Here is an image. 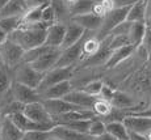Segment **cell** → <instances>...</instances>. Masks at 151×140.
<instances>
[{"instance_id": "42", "label": "cell", "mask_w": 151, "mask_h": 140, "mask_svg": "<svg viewBox=\"0 0 151 140\" xmlns=\"http://www.w3.org/2000/svg\"><path fill=\"white\" fill-rule=\"evenodd\" d=\"M49 140H60V139H55V138H50Z\"/></svg>"}, {"instance_id": "38", "label": "cell", "mask_w": 151, "mask_h": 140, "mask_svg": "<svg viewBox=\"0 0 151 140\" xmlns=\"http://www.w3.org/2000/svg\"><path fill=\"white\" fill-rule=\"evenodd\" d=\"M7 37H8V36L4 33V31L1 30V28H0V43H3V42H4V41L7 39Z\"/></svg>"}, {"instance_id": "12", "label": "cell", "mask_w": 151, "mask_h": 140, "mask_svg": "<svg viewBox=\"0 0 151 140\" xmlns=\"http://www.w3.org/2000/svg\"><path fill=\"white\" fill-rule=\"evenodd\" d=\"M134 50H135L134 45H127V46H121V47L113 49L109 58L106 59L105 64H104V69H113L116 66H118L124 60H126L134 52Z\"/></svg>"}, {"instance_id": "8", "label": "cell", "mask_w": 151, "mask_h": 140, "mask_svg": "<svg viewBox=\"0 0 151 140\" xmlns=\"http://www.w3.org/2000/svg\"><path fill=\"white\" fill-rule=\"evenodd\" d=\"M60 47H49L41 56H38L34 62L29 63L34 69H37L38 72L45 74L46 71L54 68L55 64H57L58 59L60 56Z\"/></svg>"}, {"instance_id": "3", "label": "cell", "mask_w": 151, "mask_h": 140, "mask_svg": "<svg viewBox=\"0 0 151 140\" xmlns=\"http://www.w3.org/2000/svg\"><path fill=\"white\" fill-rule=\"evenodd\" d=\"M75 74V67H54L43 74V77L40 83L37 92L41 93L54 84L62 83L66 80H72Z\"/></svg>"}, {"instance_id": "31", "label": "cell", "mask_w": 151, "mask_h": 140, "mask_svg": "<svg viewBox=\"0 0 151 140\" xmlns=\"http://www.w3.org/2000/svg\"><path fill=\"white\" fill-rule=\"evenodd\" d=\"M51 138L50 130L49 131H27L24 132L21 140H49Z\"/></svg>"}, {"instance_id": "14", "label": "cell", "mask_w": 151, "mask_h": 140, "mask_svg": "<svg viewBox=\"0 0 151 140\" xmlns=\"http://www.w3.org/2000/svg\"><path fill=\"white\" fill-rule=\"evenodd\" d=\"M70 20L74 21L75 24L80 25L84 30H89V31H97L99 28L101 26V22H103V17L97 16L93 12L76 14V16H72Z\"/></svg>"}, {"instance_id": "32", "label": "cell", "mask_w": 151, "mask_h": 140, "mask_svg": "<svg viewBox=\"0 0 151 140\" xmlns=\"http://www.w3.org/2000/svg\"><path fill=\"white\" fill-rule=\"evenodd\" d=\"M41 21L45 22L46 25H51L54 22H57V19H55V13L54 9L51 8V5H46V7L42 8V13H41Z\"/></svg>"}, {"instance_id": "23", "label": "cell", "mask_w": 151, "mask_h": 140, "mask_svg": "<svg viewBox=\"0 0 151 140\" xmlns=\"http://www.w3.org/2000/svg\"><path fill=\"white\" fill-rule=\"evenodd\" d=\"M147 0H139L138 3L130 5L126 14V20L132 22H143L145 19V9H146Z\"/></svg>"}, {"instance_id": "29", "label": "cell", "mask_w": 151, "mask_h": 140, "mask_svg": "<svg viewBox=\"0 0 151 140\" xmlns=\"http://www.w3.org/2000/svg\"><path fill=\"white\" fill-rule=\"evenodd\" d=\"M91 119L71 121V122H66V123H63V124H59V126H65V127L70 128V130H74V131H78V132L87 134V132H88V127H89V122H91Z\"/></svg>"}, {"instance_id": "18", "label": "cell", "mask_w": 151, "mask_h": 140, "mask_svg": "<svg viewBox=\"0 0 151 140\" xmlns=\"http://www.w3.org/2000/svg\"><path fill=\"white\" fill-rule=\"evenodd\" d=\"M22 135H24V132L11 121L9 116H3L0 140H21Z\"/></svg>"}, {"instance_id": "17", "label": "cell", "mask_w": 151, "mask_h": 140, "mask_svg": "<svg viewBox=\"0 0 151 140\" xmlns=\"http://www.w3.org/2000/svg\"><path fill=\"white\" fill-rule=\"evenodd\" d=\"M84 31L86 30H84L80 25L75 24L74 21L68 20V21L66 22V33H65V38H63L62 46H60V50L75 45V43L83 37Z\"/></svg>"}, {"instance_id": "6", "label": "cell", "mask_w": 151, "mask_h": 140, "mask_svg": "<svg viewBox=\"0 0 151 140\" xmlns=\"http://www.w3.org/2000/svg\"><path fill=\"white\" fill-rule=\"evenodd\" d=\"M22 114L27 116V118L30 119V121L37 122V123L46 124V126H50V127L55 126V123L53 122V119H51V115L46 111V109L43 107L41 101L24 105Z\"/></svg>"}, {"instance_id": "35", "label": "cell", "mask_w": 151, "mask_h": 140, "mask_svg": "<svg viewBox=\"0 0 151 140\" xmlns=\"http://www.w3.org/2000/svg\"><path fill=\"white\" fill-rule=\"evenodd\" d=\"M50 4V0H30L28 3V8L29 7H46V5Z\"/></svg>"}, {"instance_id": "36", "label": "cell", "mask_w": 151, "mask_h": 140, "mask_svg": "<svg viewBox=\"0 0 151 140\" xmlns=\"http://www.w3.org/2000/svg\"><path fill=\"white\" fill-rule=\"evenodd\" d=\"M127 140H147L143 134H138L134 131H129V139Z\"/></svg>"}, {"instance_id": "24", "label": "cell", "mask_w": 151, "mask_h": 140, "mask_svg": "<svg viewBox=\"0 0 151 140\" xmlns=\"http://www.w3.org/2000/svg\"><path fill=\"white\" fill-rule=\"evenodd\" d=\"M22 21V16H7V17H0V28L5 34H11L14 31Z\"/></svg>"}, {"instance_id": "39", "label": "cell", "mask_w": 151, "mask_h": 140, "mask_svg": "<svg viewBox=\"0 0 151 140\" xmlns=\"http://www.w3.org/2000/svg\"><path fill=\"white\" fill-rule=\"evenodd\" d=\"M7 3H8V0H0V11L4 8V5L7 4Z\"/></svg>"}, {"instance_id": "44", "label": "cell", "mask_w": 151, "mask_h": 140, "mask_svg": "<svg viewBox=\"0 0 151 140\" xmlns=\"http://www.w3.org/2000/svg\"><path fill=\"white\" fill-rule=\"evenodd\" d=\"M150 1H151V0H150Z\"/></svg>"}, {"instance_id": "43", "label": "cell", "mask_w": 151, "mask_h": 140, "mask_svg": "<svg viewBox=\"0 0 151 140\" xmlns=\"http://www.w3.org/2000/svg\"><path fill=\"white\" fill-rule=\"evenodd\" d=\"M25 1H27V4H28V3H29V1H30V0H25Z\"/></svg>"}, {"instance_id": "5", "label": "cell", "mask_w": 151, "mask_h": 140, "mask_svg": "<svg viewBox=\"0 0 151 140\" xmlns=\"http://www.w3.org/2000/svg\"><path fill=\"white\" fill-rule=\"evenodd\" d=\"M129 11V7H122V8H112L110 11H108L103 16V22L101 26L99 28V30L96 31L97 37L100 39H103L104 37H106L110 33L113 28L116 25H118L120 22H122L126 20V14Z\"/></svg>"}, {"instance_id": "4", "label": "cell", "mask_w": 151, "mask_h": 140, "mask_svg": "<svg viewBox=\"0 0 151 140\" xmlns=\"http://www.w3.org/2000/svg\"><path fill=\"white\" fill-rule=\"evenodd\" d=\"M24 49H21L17 43L11 39H5L0 43V63L4 64L7 68L13 69L17 64L21 63Z\"/></svg>"}, {"instance_id": "30", "label": "cell", "mask_w": 151, "mask_h": 140, "mask_svg": "<svg viewBox=\"0 0 151 140\" xmlns=\"http://www.w3.org/2000/svg\"><path fill=\"white\" fill-rule=\"evenodd\" d=\"M105 132V123L101 121L97 116H93L89 122V127H88V135L91 136H99L101 134Z\"/></svg>"}, {"instance_id": "2", "label": "cell", "mask_w": 151, "mask_h": 140, "mask_svg": "<svg viewBox=\"0 0 151 140\" xmlns=\"http://www.w3.org/2000/svg\"><path fill=\"white\" fill-rule=\"evenodd\" d=\"M43 77L42 72L34 69L29 63H20L12 69V80L37 89Z\"/></svg>"}, {"instance_id": "25", "label": "cell", "mask_w": 151, "mask_h": 140, "mask_svg": "<svg viewBox=\"0 0 151 140\" xmlns=\"http://www.w3.org/2000/svg\"><path fill=\"white\" fill-rule=\"evenodd\" d=\"M93 3H95V0H76L74 4L70 5V14H71V17L76 16V14L92 12Z\"/></svg>"}, {"instance_id": "7", "label": "cell", "mask_w": 151, "mask_h": 140, "mask_svg": "<svg viewBox=\"0 0 151 140\" xmlns=\"http://www.w3.org/2000/svg\"><path fill=\"white\" fill-rule=\"evenodd\" d=\"M9 90H11V96H12L13 100L21 102V104H24V105L41 101V96L37 92V89L27 86V85H24V84H20V83H17V81L12 80Z\"/></svg>"}, {"instance_id": "40", "label": "cell", "mask_w": 151, "mask_h": 140, "mask_svg": "<svg viewBox=\"0 0 151 140\" xmlns=\"http://www.w3.org/2000/svg\"><path fill=\"white\" fill-rule=\"evenodd\" d=\"M143 135L146 136V139H147V140H151V130H149L147 132H145Z\"/></svg>"}, {"instance_id": "26", "label": "cell", "mask_w": 151, "mask_h": 140, "mask_svg": "<svg viewBox=\"0 0 151 140\" xmlns=\"http://www.w3.org/2000/svg\"><path fill=\"white\" fill-rule=\"evenodd\" d=\"M112 109H113V106L108 101L99 97L97 100L95 101V104H93V106H92L91 110L95 114V116H97V118H104V116H106L110 111H112Z\"/></svg>"}, {"instance_id": "34", "label": "cell", "mask_w": 151, "mask_h": 140, "mask_svg": "<svg viewBox=\"0 0 151 140\" xmlns=\"http://www.w3.org/2000/svg\"><path fill=\"white\" fill-rule=\"evenodd\" d=\"M113 8H122V7H130V5L138 3L139 0H112Z\"/></svg>"}, {"instance_id": "13", "label": "cell", "mask_w": 151, "mask_h": 140, "mask_svg": "<svg viewBox=\"0 0 151 140\" xmlns=\"http://www.w3.org/2000/svg\"><path fill=\"white\" fill-rule=\"evenodd\" d=\"M11 118V121L16 124L22 132H27V131H49L51 130L53 127L50 126H46V124H41V123H37V122L30 121L29 118H27L24 114L21 113H14L12 115H8Z\"/></svg>"}, {"instance_id": "27", "label": "cell", "mask_w": 151, "mask_h": 140, "mask_svg": "<svg viewBox=\"0 0 151 140\" xmlns=\"http://www.w3.org/2000/svg\"><path fill=\"white\" fill-rule=\"evenodd\" d=\"M41 13H42L41 7H29L27 12L22 14L21 24H37V22H41Z\"/></svg>"}, {"instance_id": "15", "label": "cell", "mask_w": 151, "mask_h": 140, "mask_svg": "<svg viewBox=\"0 0 151 140\" xmlns=\"http://www.w3.org/2000/svg\"><path fill=\"white\" fill-rule=\"evenodd\" d=\"M50 135L51 138L55 139H60V140H92L93 136L88 135V134H83V132H78V131L70 130V128L65 126H55L50 130Z\"/></svg>"}, {"instance_id": "21", "label": "cell", "mask_w": 151, "mask_h": 140, "mask_svg": "<svg viewBox=\"0 0 151 140\" xmlns=\"http://www.w3.org/2000/svg\"><path fill=\"white\" fill-rule=\"evenodd\" d=\"M105 132L112 135L116 140L129 139V130L125 127L122 121H112V122L105 123Z\"/></svg>"}, {"instance_id": "11", "label": "cell", "mask_w": 151, "mask_h": 140, "mask_svg": "<svg viewBox=\"0 0 151 140\" xmlns=\"http://www.w3.org/2000/svg\"><path fill=\"white\" fill-rule=\"evenodd\" d=\"M66 33V24L62 22H54L46 28V37H45V45L51 46V47H60L65 38Z\"/></svg>"}, {"instance_id": "20", "label": "cell", "mask_w": 151, "mask_h": 140, "mask_svg": "<svg viewBox=\"0 0 151 140\" xmlns=\"http://www.w3.org/2000/svg\"><path fill=\"white\" fill-rule=\"evenodd\" d=\"M50 5L54 9L57 22L66 24V22L70 20V17H71V14H70V4L68 3L66 1V0H50Z\"/></svg>"}, {"instance_id": "10", "label": "cell", "mask_w": 151, "mask_h": 140, "mask_svg": "<svg viewBox=\"0 0 151 140\" xmlns=\"http://www.w3.org/2000/svg\"><path fill=\"white\" fill-rule=\"evenodd\" d=\"M63 98H65L66 101L71 102V104L76 105V106L82 107V109L91 110L95 101H96L99 97L97 96H91L80 89H72V90H70Z\"/></svg>"}, {"instance_id": "37", "label": "cell", "mask_w": 151, "mask_h": 140, "mask_svg": "<svg viewBox=\"0 0 151 140\" xmlns=\"http://www.w3.org/2000/svg\"><path fill=\"white\" fill-rule=\"evenodd\" d=\"M92 140H116V139L113 138L112 135H109L108 132H104V134H101V135H99V136H93V139Z\"/></svg>"}, {"instance_id": "16", "label": "cell", "mask_w": 151, "mask_h": 140, "mask_svg": "<svg viewBox=\"0 0 151 140\" xmlns=\"http://www.w3.org/2000/svg\"><path fill=\"white\" fill-rule=\"evenodd\" d=\"M72 89H74V86H72L71 80H66V81H62V83L54 84V85L49 86L47 89H45L43 92L40 93L41 101L50 100V98H63L70 90H72Z\"/></svg>"}, {"instance_id": "9", "label": "cell", "mask_w": 151, "mask_h": 140, "mask_svg": "<svg viewBox=\"0 0 151 140\" xmlns=\"http://www.w3.org/2000/svg\"><path fill=\"white\" fill-rule=\"evenodd\" d=\"M41 102H42L43 107L46 109V111L51 116L65 114V113H68V111H71V110L82 109V107L66 101L65 98H50V100H42Z\"/></svg>"}, {"instance_id": "28", "label": "cell", "mask_w": 151, "mask_h": 140, "mask_svg": "<svg viewBox=\"0 0 151 140\" xmlns=\"http://www.w3.org/2000/svg\"><path fill=\"white\" fill-rule=\"evenodd\" d=\"M103 86H104V81L96 79V80H91V81H88V83H86L80 90H83V92L88 93V94H91V96H97V97H100Z\"/></svg>"}, {"instance_id": "22", "label": "cell", "mask_w": 151, "mask_h": 140, "mask_svg": "<svg viewBox=\"0 0 151 140\" xmlns=\"http://www.w3.org/2000/svg\"><path fill=\"white\" fill-rule=\"evenodd\" d=\"M145 34H146V26L143 22H132L129 33H127V37H129L132 45H134L135 47L141 45L145 38Z\"/></svg>"}, {"instance_id": "41", "label": "cell", "mask_w": 151, "mask_h": 140, "mask_svg": "<svg viewBox=\"0 0 151 140\" xmlns=\"http://www.w3.org/2000/svg\"><path fill=\"white\" fill-rule=\"evenodd\" d=\"M1 122H3V115H1V113H0V130H1Z\"/></svg>"}, {"instance_id": "19", "label": "cell", "mask_w": 151, "mask_h": 140, "mask_svg": "<svg viewBox=\"0 0 151 140\" xmlns=\"http://www.w3.org/2000/svg\"><path fill=\"white\" fill-rule=\"evenodd\" d=\"M28 9L25 0H8V3L0 11V17L7 16H22Z\"/></svg>"}, {"instance_id": "1", "label": "cell", "mask_w": 151, "mask_h": 140, "mask_svg": "<svg viewBox=\"0 0 151 140\" xmlns=\"http://www.w3.org/2000/svg\"><path fill=\"white\" fill-rule=\"evenodd\" d=\"M46 28L47 25L42 21L37 24H21L14 31L8 34L7 38L17 43L25 51L45 43Z\"/></svg>"}, {"instance_id": "33", "label": "cell", "mask_w": 151, "mask_h": 140, "mask_svg": "<svg viewBox=\"0 0 151 140\" xmlns=\"http://www.w3.org/2000/svg\"><path fill=\"white\" fill-rule=\"evenodd\" d=\"M126 115H132V116H143V118H151V106L146 107V109H141V110H134V111L127 113Z\"/></svg>"}]
</instances>
